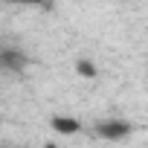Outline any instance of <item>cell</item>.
Masks as SVG:
<instances>
[{"label": "cell", "instance_id": "obj_2", "mask_svg": "<svg viewBox=\"0 0 148 148\" xmlns=\"http://www.w3.org/2000/svg\"><path fill=\"white\" fill-rule=\"evenodd\" d=\"M29 67V58L21 52V49H3L0 52V70H12V73H21Z\"/></svg>", "mask_w": 148, "mask_h": 148}, {"label": "cell", "instance_id": "obj_4", "mask_svg": "<svg viewBox=\"0 0 148 148\" xmlns=\"http://www.w3.org/2000/svg\"><path fill=\"white\" fill-rule=\"evenodd\" d=\"M76 70H79V76H84V79H93V76H96V67H93V61H87V58H82V61L76 64Z\"/></svg>", "mask_w": 148, "mask_h": 148}, {"label": "cell", "instance_id": "obj_1", "mask_svg": "<svg viewBox=\"0 0 148 148\" xmlns=\"http://www.w3.org/2000/svg\"><path fill=\"white\" fill-rule=\"evenodd\" d=\"M96 134L102 139H125L131 134V122H122V119H108V122H99L96 125Z\"/></svg>", "mask_w": 148, "mask_h": 148}, {"label": "cell", "instance_id": "obj_6", "mask_svg": "<svg viewBox=\"0 0 148 148\" xmlns=\"http://www.w3.org/2000/svg\"><path fill=\"white\" fill-rule=\"evenodd\" d=\"M44 148H55V145H44Z\"/></svg>", "mask_w": 148, "mask_h": 148}, {"label": "cell", "instance_id": "obj_3", "mask_svg": "<svg viewBox=\"0 0 148 148\" xmlns=\"http://www.w3.org/2000/svg\"><path fill=\"white\" fill-rule=\"evenodd\" d=\"M52 128H55L58 134L70 136V134H79V131H82V122L73 119V116H52Z\"/></svg>", "mask_w": 148, "mask_h": 148}, {"label": "cell", "instance_id": "obj_5", "mask_svg": "<svg viewBox=\"0 0 148 148\" xmlns=\"http://www.w3.org/2000/svg\"><path fill=\"white\" fill-rule=\"evenodd\" d=\"M9 3H29L32 6V3H44V0H9Z\"/></svg>", "mask_w": 148, "mask_h": 148}]
</instances>
